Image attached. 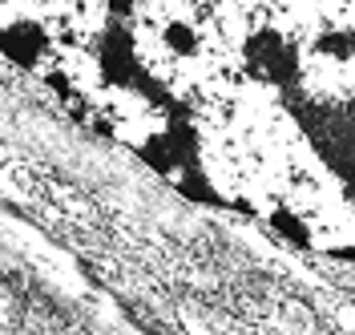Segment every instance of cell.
<instances>
[{"label":"cell","instance_id":"cell-1","mask_svg":"<svg viewBox=\"0 0 355 335\" xmlns=\"http://www.w3.org/2000/svg\"><path fill=\"white\" fill-rule=\"evenodd\" d=\"M0 45L174 194L355 263V0H0Z\"/></svg>","mask_w":355,"mask_h":335}]
</instances>
